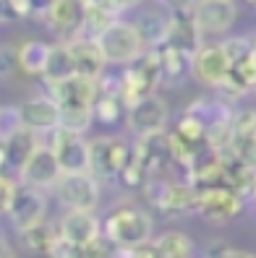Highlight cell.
I'll return each mask as SVG.
<instances>
[{"instance_id": "cell-23", "label": "cell", "mask_w": 256, "mask_h": 258, "mask_svg": "<svg viewBox=\"0 0 256 258\" xmlns=\"http://www.w3.org/2000/svg\"><path fill=\"white\" fill-rule=\"evenodd\" d=\"M160 57H162V81H170V84L178 81V79H183V76L191 71V63H193L191 52L168 47V44H162Z\"/></svg>"}, {"instance_id": "cell-32", "label": "cell", "mask_w": 256, "mask_h": 258, "mask_svg": "<svg viewBox=\"0 0 256 258\" xmlns=\"http://www.w3.org/2000/svg\"><path fill=\"white\" fill-rule=\"evenodd\" d=\"M110 3H113L118 11H123V8H133V6L139 3V0H110Z\"/></svg>"}, {"instance_id": "cell-17", "label": "cell", "mask_w": 256, "mask_h": 258, "mask_svg": "<svg viewBox=\"0 0 256 258\" xmlns=\"http://www.w3.org/2000/svg\"><path fill=\"white\" fill-rule=\"evenodd\" d=\"M173 157L170 151V139L165 133H152V136H141L139 146L133 151V162H136L146 175H152L155 170L165 164Z\"/></svg>"}, {"instance_id": "cell-7", "label": "cell", "mask_w": 256, "mask_h": 258, "mask_svg": "<svg viewBox=\"0 0 256 258\" xmlns=\"http://www.w3.org/2000/svg\"><path fill=\"white\" fill-rule=\"evenodd\" d=\"M126 120H128V128L139 139L141 136H152V133H165V125H168V104H165L162 97L149 92L128 104Z\"/></svg>"}, {"instance_id": "cell-5", "label": "cell", "mask_w": 256, "mask_h": 258, "mask_svg": "<svg viewBox=\"0 0 256 258\" xmlns=\"http://www.w3.org/2000/svg\"><path fill=\"white\" fill-rule=\"evenodd\" d=\"M58 199L68 209H89L94 211L99 204V185L89 170L81 172H63L55 183Z\"/></svg>"}, {"instance_id": "cell-31", "label": "cell", "mask_w": 256, "mask_h": 258, "mask_svg": "<svg viewBox=\"0 0 256 258\" xmlns=\"http://www.w3.org/2000/svg\"><path fill=\"white\" fill-rule=\"evenodd\" d=\"M13 63H19V50L13 52L11 47H0V76H8L13 71Z\"/></svg>"}, {"instance_id": "cell-36", "label": "cell", "mask_w": 256, "mask_h": 258, "mask_svg": "<svg viewBox=\"0 0 256 258\" xmlns=\"http://www.w3.org/2000/svg\"><path fill=\"white\" fill-rule=\"evenodd\" d=\"M86 3H97V0H86Z\"/></svg>"}, {"instance_id": "cell-16", "label": "cell", "mask_w": 256, "mask_h": 258, "mask_svg": "<svg viewBox=\"0 0 256 258\" xmlns=\"http://www.w3.org/2000/svg\"><path fill=\"white\" fill-rule=\"evenodd\" d=\"M24 125L37 133H53L60 125V107L53 97H34L21 104Z\"/></svg>"}, {"instance_id": "cell-20", "label": "cell", "mask_w": 256, "mask_h": 258, "mask_svg": "<svg viewBox=\"0 0 256 258\" xmlns=\"http://www.w3.org/2000/svg\"><path fill=\"white\" fill-rule=\"evenodd\" d=\"M42 76L50 84L76 76V60H73V52H71L68 42L66 44H53V47H50V57H47V66H44Z\"/></svg>"}, {"instance_id": "cell-26", "label": "cell", "mask_w": 256, "mask_h": 258, "mask_svg": "<svg viewBox=\"0 0 256 258\" xmlns=\"http://www.w3.org/2000/svg\"><path fill=\"white\" fill-rule=\"evenodd\" d=\"M58 237H60V230L55 232V227L44 224V222L29 227V230H21L24 248L26 250H34V253H47L50 255V250H53V245L58 242Z\"/></svg>"}, {"instance_id": "cell-10", "label": "cell", "mask_w": 256, "mask_h": 258, "mask_svg": "<svg viewBox=\"0 0 256 258\" xmlns=\"http://www.w3.org/2000/svg\"><path fill=\"white\" fill-rule=\"evenodd\" d=\"M21 180L29 185L37 188H55V183L63 175V167H60L58 157L50 144H37V149L29 154V159L21 167Z\"/></svg>"}, {"instance_id": "cell-12", "label": "cell", "mask_w": 256, "mask_h": 258, "mask_svg": "<svg viewBox=\"0 0 256 258\" xmlns=\"http://www.w3.org/2000/svg\"><path fill=\"white\" fill-rule=\"evenodd\" d=\"M44 19H47L53 32H58L60 37L76 39L79 32H84L86 0H53Z\"/></svg>"}, {"instance_id": "cell-29", "label": "cell", "mask_w": 256, "mask_h": 258, "mask_svg": "<svg viewBox=\"0 0 256 258\" xmlns=\"http://www.w3.org/2000/svg\"><path fill=\"white\" fill-rule=\"evenodd\" d=\"M24 128L21 107H0V144H6Z\"/></svg>"}, {"instance_id": "cell-13", "label": "cell", "mask_w": 256, "mask_h": 258, "mask_svg": "<svg viewBox=\"0 0 256 258\" xmlns=\"http://www.w3.org/2000/svg\"><path fill=\"white\" fill-rule=\"evenodd\" d=\"M235 3L233 0H196L193 3V19H196L201 34H225L235 24Z\"/></svg>"}, {"instance_id": "cell-6", "label": "cell", "mask_w": 256, "mask_h": 258, "mask_svg": "<svg viewBox=\"0 0 256 258\" xmlns=\"http://www.w3.org/2000/svg\"><path fill=\"white\" fill-rule=\"evenodd\" d=\"M89 149H92L89 172H94L102 180H120V175L133 157V151L120 139H97L89 144Z\"/></svg>"}, {"instance_id": "cell-2", "label": "cell", "mask_w": 256, "mask_h": 258, "mask_svg": "<svg viewBox=\"0 0 256 258\" xmlns=\"http://www.w3.org/2000/svg\"><path fill=\"white\" fill-rule=\"evenodd\" d=\"M102 232L118 248H136L152 240V217L139 209H115L105 219Z\"/></svg>"}, {"instance_id": "cell-4", "label": "cell", "mask_w": 256, "mask_h": 258, "mask_svg": "<svg viewBox=\"0 0 256 258\" xmlns=\"http://www.w3.org/2000/svg\"><path fill=\"white\" fill-rule=\"evenodd\" d=\"M246 199L230 185H212V188H201L199 199H196V211L212 224H225L235 219L243 211Z\"/></svg>"}, {"instance_id": "cell-33", "label": "cell", "mask_w": 256, "mask_h": 258, "mask_svg": "<svg viewBox=\"0 0 256 258\" xmlns=\"http://www.w3.org/2000/svg\"><path fill=\"white\" fill-rule=\"evenodd\" d=\"M11 255H13V248L8 245L3 237H0V258H11Z\"/></svg>"}, {"instance_id": "cell-21", "label": "cell", "mask_w": 256, "mask_h": 258, "mask_svg": "<svg viewBox=\"0 0 256 258\" xmlns=\"http://www.w3.org/2000/svg\"><path fill=\"white\" fill-rule=\"evenodd\" d=\"M34 133L37 131H32V128H21L13 139H8L3 146H6V164L8 167H16V170H21L24 167V162L29 159V154L37 149V141H34Z\"/></svg>"}, {"instance_id": "cell-8", "label": "cell", "mask_w": 256, "mask_h": 258, "mask_svg": "<svg viewBox=\"0 0 256 258\" xmlns=\"http://www.w3.org/2000/svg\"><path fill=\"white\" fill-rule=\"evenodd\" d=\"M144 188H146L149 204L165 211V214H180V211L196 209L199 188H193L191 183L175 185V183H165V180H146Z\"/></svg>"}, {"instance_id": "cell-11", "label": "cell", "mask_w": 256, "mask_h": 258, "mask_svg": "<svg viewBox=\"0 0 256 258\" xmlns=\"http://www.w3.org/2000/svg\"><path fill=\"white\" fill-rule=\"evenodd\" d=\"M58 230H60V237H66L76 248H81V253H84V248H89L92 242H97L105 235L99 219L89 209H71L68 214L60 219Z\"/></svg>"}, {"instance_id": "cell-24", "label": "cell", "mask_w": 256, "mask_h": 258, "mask_svg": "<svg viewBox=\"0 0 256 258\" xmlns=\"http://www.w3.org/2000/svg\"><path fill=\"white\" fill-rule=\"evenodd\" d=\"M118 19V8L110 0H97V3H86V19H84V32L89 37H97L102 29H108Z\"/></svg>"}, {"instance_id": "cell-28", "label": "cell", "mask_w": 256, "mask_h": 258, "mask_svg": "<svg viewBox=\"0 0 256 258\" xmlns=\"http://www.w3.org/2000/svg\"><path fill=\"white\" fill-rule=\"evenodd\" d=\"M175 133L180 136V139H186L188 144H193V146H199V144L207 141V125H204V120H201L199 115H193L191 110L180 117Z\"/></svg>"}, {"instance_id": "cell-27", "label": "cell", "mask_w": 256, "mask_h": 258, "mask_svg": "<svg viewBox=\"0 0 256 258\" xmlns=\"http://www.w3.org/2000/svg\"><path fill=\"white\" fill-rule=\"evenodd\" d=\"M157 253L162 258H188L193 255V242L183 232H165L160 240H155Z\"/></svg>"}, {"instance_id": "cell-25", "label": "cell", "mask_w": 256, "mask_h": 258, "mask_svg": "<svg viewBox=\"0 0 256 258\" xmlns=\"http://www.w3.org/2000/svg\"><path fill=\"white\" fill-rule=\"evenodd\" d=\"M50 47L53 44H44V42H24L19 47V68L24 73H32V76L44 73V66H47V57H50Z\"/></svg>"}, {"instance_id": "cell-19", "label": "cell", "mask_w": 256, "mask_h": 258, "mask_svg": "<svg viewBox=\"0 0 256 258\" xmlns=\"http://www.w3.org/2000/svg\"><path fill=\"white\" fill-rule=\"evenodd\" d=\"M60 128L73 131V133H84L94 120V102H84V99H73V102H60Z\"/></svg>"}, {"instance_id": "cell-9", "label": "cell", "mask_w": 256, "mask_h": 258, "mask_svg": "<svg viewBox=\"0 0 256 258\" xmlns=\"http://www.w3.org/2000/svg\"><path fill=\"white\" fill-rule=\"evenodd\" d=\"M50 146L60 167H63V172H81V170H89V164H92V149L81 139V133H73L58 125L53 131Z\"/></svg>"}, {"instance_id": "cell-35", "label": "cell", "mask_w": 256, "mask_h": 258, "mask_svg": "<svg viewBox=\"0 0 256 258\" xmlns=\"http://www.w3.org/2000/svg\"><path fill=\"white\" fill-rule=\"evenodd\" d=\"M246 3H253V6H256V0H246Z\"/></svg>"}, {"instance_id": "cell-22", "label": "cell", "mask_w": 256, "mask_h": 258, "mask_svg": "<svg viewBox=\"0 0 256 258\" xmlns=\"http://www.w3.org/2000/svg\"><path fill=\"white\" fill-rule=\"evenodd\" d=\"M170 19L173 16H165V13L160 11H146L141 13V19L136 21L141 37L146 39L149 47H157V44H162L165 39H168V32H170Z\"/></svg>"}, {"instance_id": "cell-30", "label": "cell", "mask_w": 256, "mask_h": 258, "mask_svg": "<svg viewBox=\"0 0 256 258\" xmlns=\"http://www.w3.org/2000/svg\"><path fill=\"white\" fill-rule=\"evenodd\" d=\"M120 102H123V97L118 94H99L94 99V117L102 120V123H115L118 115H120Z\"/></svg>"}, {"instance_id": "cell-14", "label": "cell", "mask_w": 256, "mask_h": 258, "mask_svg": "<svg viewBox=\"0 0 256 258\" xmlns=\"http://www.w3.org/2000/svg\"><path fill=\"white\" fill-rule=\"evenodd\" d=\"M191 73L207 86H220L225 81V76L230 73V57L225 52L222 44H212V47H199L193 55Z\"/></svg>"}, {"instance_id": "cell-3", "label": "cell", "mask_w": 256, "mask_h": 258, "mask_svg": "<svg viewBox=\"0 0 256 258\" xmlns=\"http://www.w3.org/2000/svg\"><path fill=\"white\" fill-rule=\"evenodd\" d=\"M44 209H47V201H44V193L42 188L37 185H13L11 188V196H8V204H6V211L13 222V227L21 232V230H29L44 219Z\"/></svg>"}, {"instance_id": "cell-18", "label": "cell", "mask_w": 256, "mask_h": 258, "mask_svg": "<svg viewBox=\"0 0 256 258\" xmlns=\"http://www.w3.org/2000/svg\"><path fill=\"white\" fill-rule=\"evenodd\" d=\"M71 52H73V60H76V73L79 76H86V79H99L108 60H105L99 44H97V37H89V39H71Z\"/></svg>"}, {"instance_id": "cell-34", "label": "cell", "mask_w": 256, "mask_h": 258, "mask_svg": "<svg viewBox=\"0 0 256 258\" xmlns=\"http://www.w3.org/2000/svg\"><path fill=\"white\" fill-rule=\"evenodd\" d=\"M251 44H253V52H256V37H253V39H251Z\"/></svg>"}, {"instance_id": "cell-15", "label": "cell", "mask_w": 256, "mask_h": 258, "mask_svg": "<svg viewBox=\"0 0 256 258\" xmlns=\"http://www.w3.org/2000/svg\"><path fill=\"white\" fill-rule=\"evenodd\" d=\"M230 146L240 162L256 167V112L253 110H243L233 115Z\"/></svg>"}, {"instance_id": "cell-1", "label": "cell", "mask_w": 256, "mask_h": 258, "mask_svg": "<svg viewBox=\"0 0 256 258\" xmlns=\"http://www.w3.org/2000/svg\"><path fill=\"white\" fill-rule=\"evenodd\" d=\"M97 44H99L105 60H108V63H118V66L136 63V60L149 50V44L141 37L139 26L128 24V21H118V19L97 34Z\"/></svg>"}]
</instances>
